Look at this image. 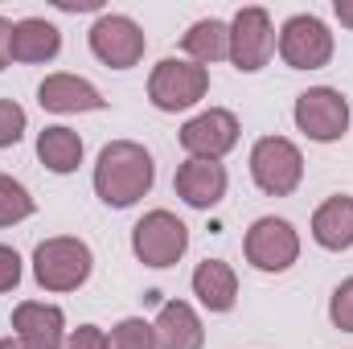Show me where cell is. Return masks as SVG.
<instances>
[{
    "mask_svg": "<svg viewBox=\"0 0 353 349\" xmlns=\"http://www.w3.org/2000/svg\"><path fill=\"white\" fill-rule=\"evenodd\" d=\"M90 271H94V255L74 235H54L33 251V279L46 292H79L90 279Z\"/></svg>",
    "mask_w": 353,
    "mask_h": 349,
    "instance_id": "cell-2",
    "label": "cell"
},
{
    "mask_svg": "<svg viewBox=\"0 0 353 349\" xmlns=\"http://www.w3.org/2000/svg\"><path fill=\"white\" fill-rule=\"evenodd\" d=\"M185 251H189V226L173 210H148L132 226V255L152 271H165V267L181 263Z\"/></svg>",
    "mask_w": 353,
    "mask_h": 349,
    "instance_id": "cell-4",
    "label": "cell"
},
{
    "mask_svg": "<svg viewBox=\"0 0 353 349\" xmlns=\"http://www.w3.org/2000/svg\"><path fill=\"white\" fill-rule=\"evenodd\" d=\"M152 333H157V349H201L205 346V329H201V317L189 300H165L157 321H152Z\"/></svg>",
    "mask_w": 353,
    "mask_h": 349,
    "instance_id": "cell-16",
    "label": "cell"
},
{
    "mask_svg": "<svg viewBox=\"0 0 353 349\" xmlns=\"http://www.w3.org/2000/svg\"><path fill=\"white\" fill-rule=\"evenodd\" d=\"M62 50V33L54 21L46 17H21L12 21V41H8V58L12 62H25V66H37V62H54Z\"/></svg>",
    "mask_w": 353,
    "mask_h": 349,
    "instance_id": "cell-15",
    "label": "cell"
},
{
    "mask_svg": "<svg viewBox=\"0 0 353 349\" xmlns=\"http://www.w3.org/2000/svg\"><path fill=\"white\" fill-rule=\"evenodd\" d=\"M230 29V62L239 74H259L271 54H275V25H271V12L259 4H247L234 12V21L226 25Z\"/></svg>",
    "mask_w": 353,
    "mask_h": 349,
    "instance_id": "cell-10",
    "label": "cell"
},
{
    "mask_svg": "<svg viewBox=\"0 0 353 349\" xmlns=\"http://www.w3.org/2000/svg\"><path fill=\"white\" fill-rule=\"evenodd\" d=\"M87 41H90V54H94L103 66H111V70H132V66H140V58H144V50H148L144 29H140L128 12H103V17L90 25Z\"/></svg>",
    "mask_w": 353,
    "mask_h": 349,
    "instance_id": "cell-8",
    "label": "cell"
},
{
    "mask_svg": "<svg viewBox=\"0 0 353 349\" xmlns=\"http://www.w3.org/2000/svg\"><path fill=\"white\" fill-rule=\"evenodd\" d=\"M94 193L103 206L111 210H128L136 206L140 197H148L152 181H157V165H152V152L136 140H111L99 161H94Z\"/></svg>",
    "mask_w": 353,
    "mask_h": 349,
    "instance_id": "cell-1",
    "label": "cell"
},
{
    "mask_svg": "<svg viewBox=\"0 0 353 349\" xmlns=\"http://www.w3.org/2000/svg\"><path fill=\"white\" fill-rule=\"evenodd\" d=\"M189 283H193V296H197V304L205 312H230L239 304V275H234L230 263H222V259L197 263Z\"/></svg>",
    "mask_w": 353,
    "mask_h": 349,
    "instance_id": "cell-18",
    "label": "cell"
},
{
    "mask_svg": "<svg viewBox=\"0 0 353 349\" xmlns=\"http://www.w3.org/2000/svg\"><path fill=\"white\" fill-rule=\"evenodd\" d=\"M25 128H29V115H25V107H21L17 99H0V148H12V144H21Z\"/></svg>",
    "mask_w": 353,
    "mask_h": 349,
    "instance_id": "cell-23",
    "label": "cell"
},
{
    "mask_svg": "<svg viewBox=\"0 0 353 349\" xmlns=\"http://www.w3.org/2000/svg\"><path fill=\"white\" fill-rule=\"evenodd\" d=\"M173 189L185 206H193V210H214V206L226 197L230 177H226V165H222V161H193V157H189V161L176 169Z\"/></svg>",
    "mask_w": 353,
    "mask_h": 349,
    "instance_id": "cell-13",
    "label": "cell"
},
{
    "mask_svg": "<svg viewBox=\"0 0 353 349\" xmlns=\"http://www.w3.org/2000/svg\"><path fill=\"white\" fill-rule=\"evenodd\" d=\"M33 210H37L33 193H29L17 177L0 173V230H4V226H17V222H25V218H33Z\"/></svg>",
    "mask_w": 353,
    "mask_h": 349,
    "instance_id": "cell-21",
    "label": "cell"
},
{
    "mask_svg": "<svg viewBox=\"0 0 353 349\" xmlns=\"http://www.w3.org/2000/svg\"><path fill=\"white\" fill-rule=\"evenodd\" d=\"M12 337L25 349H62L66 346V312L46 300H25L12 308Z\"/></svg>",
    "mask_w": 353,
    "mask_h": 349,
    "instance_id": "cell-12",
    "label": "cell"
},
{
    "mask_svg": "<svg viewBox=\"0 0 353 349\" xmlns=\"http://www.w3.org/2000/svg\"><path fill=\"white\" fill-rule=\"evenodd\" d=\"M181 50H185L189 62L214 66V62L230 58V29H226L222 21H214V17H201V21H193V25L181 33Z\"/></svg>",
    "mask_w": 353,
    "mask_h": 349,
    "instance_id": "cell-20",
    "label": "cell"
},
{
    "mask_svg": "<svg viewBox=\"0 0 353 349\" xmlns=\"http://www.w3.org/2000/svg\"><path fill=\"white\" fill-rule=\"evenodd\" d=\"M0 349H25V346H21L17 337H4V341H0Z\"/></svg>",
    "mask_w": 353,
    "mask_h": 349,
    "instance_id": "cell-29",
    "label": "cell"
},
{
    "mask_svg": "<svg viewBox=\"0 0 353 349\" xmlns=\"http://www.w3.org/2000/svg\"><path fill=\"white\" fill-rule=\"evenodd\" d=\"M329 321H333V329L353 333V275L333 288V296H329Z\"/></svg>",
    "mask_w": 353,
    "mask_h": 349,
    "instance_id": "cell-24",
    "label": "cell"
},
{
    "mask_svg": "<svg viewBox=\"0 0 353 349\" xmlns=\"http://www.w3.org/2000/svg\"><path fill=\"white\" fill-rule=\"evenodd\" d=\"M8 41H12V21H8V17H0V70L12 62V58H8Z\"/></svg>",
    "mask_w": 353,
    "mask_h": 349,
    "instance_id": "cell-27",
    "label": "cell"
},
{
    "mask_svg": "<svg viewBox=\"0 0 353 349\" xmlns=\"http://www.w3.org/2000/svg\"><path fill=\"white\" fill-rule=\"evenodd\" d=\"M251 181L267 197H288L304 181V152L288 136H263L251 148Z\"/></svg>",
    "mask_w": 353,
    "mask_h": 349,
    "instance_id": "cell-7",
    "label": "cell"
},
{
    "mask_svg": "<svg viewBox=\"0 0 353 349\" xmlns=\"http://www.w3.org/2000/svg\"><path fill=\"white\" fill-rule=\"evenodd\" d=\"M243 251H247V263L255 271H267V275H279L288 271L292 263L300 259V235L288 218H275V214H263L251 222L247 239H243Z\"/></svg>",
    "mask_w": 353,
    "mask_h": 349,
    "instance_id": "cell-9",
    "label": "cell"
},
{
    "mask_svg": "<svg viewBox=\"0 0 353 349\" xmlns=\"http://www.w3.org/2000/svg\"><path fill=\"white\" fill-rule=\"evenodd\" d=\"M312 243L325 251H350L353 247V197L333 193L312 210Z\"/></svg>",
    "mask_w": 353,
    "mask_h": 349,
    "instance_id": "cell-17",
    "label": "cell"
},
{
    "mask_svg": "<svg viewBox=\"0 0 353 349\" xmlns=\"http://www.w3.org/2000/svg\"><path fill=\"white\" fill-rule=\"evenodd\" d=\"M210 94V70L189 58H161L148 74V99L157 111H189Z\"/></svg>",
    "mask_w": 353,
    "mask_h": 349,
    "instance_id": "cell-3",
    "label": "cell"
},
{
    "mask_svg": "<svg viewBox=\"0 0 353 349\" xmlns=\"http://www.w3.org/2000/svg\"><path fill=\"white\" fill-rule=\"evenodd\" d=\"M21 255L12 251V247H4L0 243V292H17V283H21Z\"/></svg>",
    "mask_w": 353,
    "mask_h": 349,
    "instance_id": "cell-25",
    "label": "cell"
},
{
    "mask_svg": "<svg viewBox=\"0 0 353 349\" xmlns=\"http://www.w3.org/2000/svg\"><path fill=\"white\" fill-rule=\"evenodd\" d=\"M292 119L312 144H337L350 132V99L337 87H308L296 94Z\"/></svg>",
    "mask_w": 353,
    "mask_h": 349,
    "instance_id": "cell-6",
    "label": "cell"
},
{
    "mask_svg": "<svg viewBox=\"0 0 353 349\" xmlns=\"http://www.w3.org/2000/svg\"><path fill=\"white\" fill-rule=\"evenodd\" d=\"M239 115L226 111V107H210L201 115H193L185 128H181V148L193 157V161H222L226 152H234L239 144Z\"/></svg>",
    "mask_w": 353,
    "mask_h": 349,
    "instance_id": "cell-11",
    "label": "cell"
},
{
    "mask_svg": "<svg viewBox=\"0 0 353 349\" xmlns=\"http://www.w3.org/2000/svg\"><path fill=\"white\" fill-rule=\"evenodd\" d=\"M62 349H107V333H103L99 325H79V329L66 337Z\"/></svg>",
    "mask_w": 353,
    "mask_h": 349,
    "instance_id": "cell-26",
    "label": "cell"
},
{
    "mask_svg": "<svg viewBox=\"0 0 353 349\" xmlns=\"http://www.w3.org/2000/svg\"><path fill=\"white\" fill-rule=\"evenodd\" d=\"M107 349H157L152 321H144V317H123L119 325H111Z\"/></svg>",
    "mask_w": 353,
    "mask_h": 349,
    "instance_id": "cell-22",
    "label": "cell"
},
{
    "mask_svg": "<svg viewBox=\"0 0 353 349\" xmlns=\"http://www.w3.org/2000/svg\"><path fill=\"white\" fill-rule=\"evenodd\" d=\"M275 50H279L283 66H292V70H321V66L333 62L337 41H333L329 25H325L321 17H312V12H296V17H288V21L279 25V33H275Z\"/></svg>",
    "mask_w": 353,
    "mask_h": 349,
    "instance_id": "cell-5",
    "label": "cell"
},
{
    "mask_svg": "<svg viewBox=\"0 0 353 349\" xmlns=\"http://www.w3.org/2000/svg\"><path fill=\"white\" fill-rule=\"evenodd\" d=\"M333 17H337L345 29H353V0H333Z\"/></svg>",
    "mask_w": 353,
    "mask_h": 349,
    "instance_id": "cell-28",
    "label": "cell"
},
{
    "mask_svg": "<svg viewBox=\"0 0 353 349\" xmlns=\"http://www.w3.org/2000/svg\"><path fill=\"white\" fill-rule=\"evenodd\" d=\"M37 103L54 115H79V111H103L107 99L99 94L94 83L79 79V74H50L41 87H37Z\"/></svg>",
    "mask_w": 353,
    "mask_h": 349,
    "instance_id": "cell-14",
    "label": "cell"
},
{
    "mask_svg": "<svg viewBox=\"0 0 353 349\" xmlns=\"http://www.w3.org/2000/svg\"><path fill=\"white\" fill-rule=\"evenodd\" d=\"M37 161L50 169V173L66 177L83 165V136L66 123H50L37 132Z\"/></svg>",
    "mask_w": 353,
    "mask_h": 349,
    "instance_id": "cell-19",
    "label": "cell"
}]
</instances>
